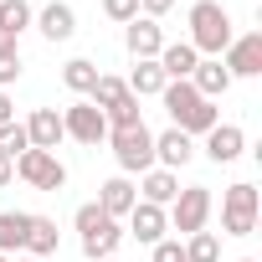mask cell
I'll return each instance as SVG.
<instances>
[{
    "label": "cell",
    "instance_id": "17",
    "mask_svg": "<svg viewBox=\"0 0 262 262\" xmlns=\"http://www.w3.org/2000/svg\"><path fill=\"white\" fill-rule=\"evenodd\" d=\"M155 62H160L165 82H185V77L195 72V62H201V57H195V47H190V41H165V52H160Z\"/></svg>",
    "mask_w": 262,
    "mask_h": 262
},
{
    "label": "cell",
    "instance_id": "36",
    "mask_svg": "<svg viewBox=\"0 0 262 262\" xmlns=\"http://www.w3.org/2000/svg\"><path fill=\"white\" fill-rule=\"evenodd\" d=\"M0 262H11V257H0Z\"/></svg>",
    "mask_w": 262,
    "mask_h": 262
},
{
    "label": "cell",
    "instance_id": "5",
    "mask_svg": "<svg viewBox=\"0 0 262 262\" xmlns=\"http://www.w3.org/2000/svg\"><path fill=\"white\" fill-rule=\"evenodd\" d=\"M257 216H262L257 185H252V180L226 185V195H221V231H226V236H252V231H257Z\"/></svg>",
    "mask_w": 262,
    "mask_h": 262
},
{
    "label": "cell",
    "instance_id": "25",
    "mask_svg": "<svg viewBox=\"0 0 262 262\" xmlns=\"http://www.w3.org/2000/svg\"><path fill=\"white\" fill-rule=\"evenodd\" d=\"M185 262H221L216 231H190V236H185Z\"/></svg>",
    "mask_w": 262,
    "mask_h": 262
},
{
    "label": "cell",
    "instance_id": "30",
    "mask_svg": "<svg viewBox=\"0 0 262 262\" xmlns=\"http://www.w3.org/2000/svg\"><path fill=\"white\" fill-rule=\"evenodd\" d=\"M170 11H175V0H139V16H149V21H160Z\"/></svg>",
    "mask_w": 262,
    "mask_h": 262
},
{
    "label": "cell",
    "instance_id": "4",
    "mask_svg": "<svg viewBox=\"0 0 262 262\" xmlns=\"http://www.w3.org/2000/svg\"><path fill=\"white\" fill-rule=\"evenodd\" d=\"M108 149H113V160H118L123 175H144V170H155V134L144 128V118L128 123V128H108Z\"/></svg>",
    "mask_w": 262,
    "mask_h": 262
},
{
    "label": "cell",
    "instance_id": "31",
    "mask_svg": "<svg viewBox=\"0 0 262 262\" xmlns=\"http://www.w3.org/2000/svg\"><path fill=\"white\" fill-rule=\"evenodd\" d=\"M16 118V103H11V93H0V123H11Z\"/></svg>",
    "mask_w": 262,
    "mask_h": 262
},
{
    "label": "cell",
    "instance_id": "35",
    "mask_svg": "<svg viewBox=\"0 0 262 262\" xmlns=\"http://www.w3.org/2000/svg\"><path fill=\"white\" fill-rule=\"evenodd\" d=\"M236 262H252V257H236Z\"/></svg>",
    "mask_w": 262,
    "mask_h": 262
},
{
    "label": "cell",
    "instance_id": "28",
    "mask_svg": "<svg viewBox=\"0 0 262 262\" xmlns=\"http://www.w3.org/2000/svg\"><path fill=\"white\" fill-rule=\"evenodd\" d=\"M103 16L118 21V26H128V21L139 16V0H103Z\"/></svg>",
    "mask_w": 262,
    "mask_h": 262
},
{
    "label": "cell",
    "instance_id": "7",
    "mask_svg": "<svg viewBox=\"0 0 262 262\" xmlns=\"http://www.w3.org/2000/svg\"><path fill=\"white\" fill-rule=\"evenodd\" d=\"M16 180H26L31 190H62L67 185V165L57 155H47V149H26L16 160Z\"/></svg>",
    "mask_w": 262,
    "mask_h": 262
},
{
    "label": "cell",
    "instance_id": "14",
    "mask_svg": "<svg viewBox=\"0 0 262 262\" xmlns=\"http://www.w3.org/2000/svg\"><path fill=\"white\" fill-rule=\"evenodd\" d=\"M190 88H195L206 103H216V98H226V93H231V72L221 67V57H201V62H195V72H190Z\"/></svg>",
    "mask_w": 262,
    "mask_h": 262
},
{
    "label": "cell",
    "instance_id": "32",
    "mask_svg": "<svg viewBox=\"0 0 262 262\" xmlns=\"http://www.w3.org/2000/svg\"><path fill=\"white\" fill-rule=\"evenodd\" d=\"M11 180H16V160L0 155V185H11Z\"/></svg>",
    "mask_w": 262,
    "mask_h": 262
},
{
    "label": "cell",
    "instance_id": "10",
    "mask_svg": "<svg viewBox=\"0 0 262 262\" xmlns=\"http://www.w3.org/2000/svg\"><path fill=\"white\" fill-rule=\"evenodd\" d=\"M123 47H128V57H134V62H155V57L165 52V31H160V21L134 16V21L123 26Z\"/></svg>",
    "mask_w": 262,
    "mask_h": 262
},
{
    "label": "cell",
    "instance_id": "8",
    "mask_svg": "<svg viewBox=\"0 0 262 262\" xmlns=\"http://www.w3.org/2000/svg\"><path fill=\"white\" fill-rule=\"evenodd\" d=\"M62 134L77 139V144H88V149H98V144L108 139V118H103L88 98H77L72 108H62Z\"/></svg>",
    "mask_w": 262,
    "mask_h": 262
},
{
    "label": "cell",
    "instance_id": "29",
    "mask_svg": "<svg viewBox=\"0 0 262 262\" xmlns=\"http://www.w3.org/2000/svg\"><path fill=\"white\" fill-rule=\"evenodd\" d=\"M149 262H185V247L165 236V242H155V257H149Z\"/></svg>",
    "mask_w": 262,
    "mask_h": 262
},
{
    "label": "cell",
    "instance_id": "1",
    "mask_svg": "<svg viewBox=\"0 0 262 262\" xmlns=\"http://www.w3.org/2000/svg\"><path fill=\"white\" fill-rule=\"evenodd\" d=\"M160 103H165V113H170V128H180V134H190V139L211 134V128L221 123L216 103H206V98L190 88V77H185V82H165Z\"/></svg>",
    "mask_w": 262,
    "mask_h": 262
},
{
    "label": "cell",
    "instance_id": "33",
    "mask_svg": "<svg viewBox=\"0 0 262 262\" xmlns=\"http://www.w3.org/2000/svg\"><path fill=\"white\" fill-rule=\"evenodd\" d=\"M16 262H36V257H16Z\"/></svg>",
    "mask_w": 262,
    "mask_h": 262
},
{
    "label": "cell",
    "instance_id": "2",
    "mask_svg": "<svg viewBox=\"0 0 262 262\" xmlns=\"http://www.w3.org/2000/svg\"><path fill=\"white\" fill-rule=\"evenodd\" d=\"M190 47H195V57H221L226 47H231V11L221 6V0H195V6H190Z\"/></svg>",
    "mask_w": 262,
    "mask_h": 262
},
{
    "label": "cell",
    "instance_id": "26",
    "mask_svg": "<svg viewBox=\"0 0 262 262\" xmlns=\"http://www.w3.org/2000/svg\"><path fill=\"white\" fill-rule=\"evenodd\" d=\"M31 149V139H26V123H0V155H6V160H21Z\"/></svg>",
    "mask_w": 262,
    "mask_h": 262
},
{
    "label": "cell",
    "instance_id": "24",
    "mask_svg": "<svg viewBox=\"0 0 262 262\" xmlns=\"http://www.w3.org/2000/svg\"><path fill=\"white\" fill-rule=\"evenodd\" d=\"M62 82H67V88H72L77 98H88V93L98 88V67H93L88 57H72V62L62 67Z\"/></svg>",
    "mask_w": 262,
    "mask_h": 262
},
{
    "label": "cell",
    "instance_id": "34",
    "mask_svg": "<svg viewBox=\"0 0 262 262\" xmlns=\"http://www.w3.org/2000/svg\"><path fill=\"white\" fill-rule=\"evenodd\" d=\"M103 262H118V257H103Z\"/></svg>",
    "mask_w": 262,
    "mask_h": 262
},
{
    "label": "cell",
    "instance_id": "16",
    "mask_svg": "<svg viewBox=\"0 0 262 262\" xmlns=\"http://www.w3.org/2000/svg\"><path fill=\"white\" fill-rule=\"evenodd\" d=\"M201 139H206V160H216V165H231L247 149V134H242L236 123H216L211 134H201Z\"/></svg>",
    "mask_w": 262,
    "mask_h": 262
},
{
    "label": "cell",
    "instance_id": "27",
    "mask_svg": "<svg viewBox=\"0 0 262 262\" xmlns=\"http://www.w3.org/2000/svg\"><path fill=\"white\" fill-rule=\"evenodd\" d=\"M21 77V47L16 41H0V93Z\"/></svg>",
    "mask_w": 262,
    "mask_h": 262
},
{
    "label": "cell",
    "instance_id": "11",
    "mask_svg": "<svg viewBox=\"0 0 262 262\" xmlns=\"http://www.w3.org/2000/svg\"><path fill=\"white\" fill-rule=\"evenodd\" d=\"M123 221H128V231H123V236H139L144 247L165 242V231H170V216H165V206H149V201H134V211H128Z\"/></svg>",
    "mask_w": 262,
    "mask_h": 262
},
{
    "label": "cell",
    "instance_id": "12",
    "mask_svg": "<svg viewBox=\"0 0 262 262\" xmlns=\"http://www.w3.org/2000/svg\"><path fill=\"white\" fill-rule=\"evenodd\" d=\"M134 201H139V185L128 180V175H113V180L98 185V211L113 216V221H123L128 211H134Z\"/></svg>",
    "mask_w": 262,
    "mask_h": 262
},
{
    "label": "cell",
    "instance_id": "21",
    "mask_svg": "<svg viewBox=\"0 0 262 262\" xmlns=\"http://www.w3.org/2000/svg\"><path fill=\"white\" fill-rule=\"evenodd\" d=\"M123 88L134 93V98H160V93H165V72H160V62H134V72L123 77Z\"/></svg>",
    "mask_w": 262,
    "mask_h": 262
},
{
    "label": "cell",
    "instance_id": "19",
    "mask_svg": "<svg viewBox=\"0 0 262 262\" xmlns=\"http://www.w3.org/2000/svg\"><path fill=\"white\" fill-rule=\"evenodd\" d=\"M139 190H144L139 201H149V206H170V201L180 195V175L155 165V170H144V175H139Z\"/></svg>",
    "mask_w": 262,
    "mask_h": 262
},
{
    "label": "cell",
    "instance_id": "3",
    "mask_svg": "<svg viewBox=\"0 0 262 262\" xmlns=\"http://www.w3.org/2000/svg\"><path fill=\"white\" fill-rule=\"evenodd\" d=\"M72 226H77V236H82V257H88V262H103V257H113V252H118V242H123V221L103 216V211H98V201L77 206Z\"/></svg>",
    "mask_w": 262,
    "mask_h": 262
},
{
    "label": "cell",
    "instance_id": "22",
    "mask_svg": "<svg viewBox=\"0 0 262 262\" xmlns=\"http://www.w3.org/2000/svg\"><path fill=\"white\" fill-rule=\"evenodd\" d=\"M36 21V11L26 0H0V41H21V31Z\"/></svg>",
    "mask_w": 262,
    "mask_h": 262
},
{
    "label": "cell",
    "instance_id": "6",
    "mask_svg": "<svg viewBox=\"0 0 262 262\" xmlns=\"http://www.w3.org/2000/svg\"><path fill=\"white\" fill-rule=\"evenodd\" d=\"M170 226L180 231V236H190V231H206V221H211V185H180V195L170 201Z\"/></svg>",
    "mask_w": 262,
    "mask_h": 262
},
{
    "label": "cell",
    "instance_id": "9",
    "mask_svg": "<svg viewBox=\"0 0 262 262\" xmlns=\"http://www.w3.org/2000/svg\"><path fill=\"white\" fill-rule=\"evenodd\" d=\"M221 67L236 77H262V31H247V36H231V47L221 52Z\"/></svg>",
    "mask_w": 262,
    "mask_h": 262
},
{
    "label": "cell",
    "instance_id": "15",
    "mask_svg": "<svg viewBox=\"0 0 262 262\" xmlns=\"http://www.w3.org/2000/svg\"><path fill=\"white\" fill-rule=\"evenodd\" d=\"M26 139H31V149L57 155V144L67 139V134H62V113H57V108H36V113L26 118Z\"/></svg>",
    "mask_w": 262,
    "mask_h": 262
},
{
    "label": "cell",
    "instance_id": "23",
    "mask_svg": "<svg viewBox=\"0 0 262 262\" xmlns=\"http://www.w3.org/2000/svg\"><path fill=\"white\" fill-rule=\"evenodd\" d=\"M26 226H31L26 211H0V257H11V252L26 247Z\"/></svg>",
    "mask_w": 262,
    "mask_h": 262
},
{
    "label": "cell",
    "instance_id": "20",
    "mask_svg": "<svg viewBox=\"0 0 262 262\" xmlns=\"http://www.w3.org/2000/svg\"><path fill=\"white\" fill-rule=\"evenodd\" d=\"M57 242H62L57 221H52V216H31V226H26V247H21V252L41 262V257H52V252H57Z\"/></svg>",
    "mask_w": 262,
    "mask_h": 262
},
{
    "label": "cell",
    "instance_id": "18",
    "mask_svg": "<svg viewBox=\"0 0 262 262\" xmlns=\"http://www.w3.org/2000/svg\"><path fill=\"white\" fill-rule=\"evenodd\" d=\"M36 31H41L47 41H67V36L77 31V11L67 6V0H52V6L36 16Z\"/></svg>",
    "mask_w": 262,
    "mask_h": 262
},
{
    "label": "cell",
    "instance_id": "13",
    "mask_svg": "<svg viewBox=\"0 0 262 262\" xmlns=\"http://www.w3.org/2000/svg\"><path fill=\"white\" fill-rule=\"evenodd\" d=\"M195 160V139L180 134V128H165V134H155V165L160 170H180Z\"/></svg>",
    "mask_w": 262,
    "mask_h": 262
}]
</instances>
